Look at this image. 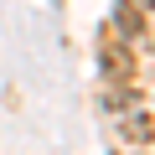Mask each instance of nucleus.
I'll use <instances>...</instances> for the list:
<instances>
[{
	"mask_svg": "<svg viewBox=\"0 0 155 155\" xmlns=\"http://www.w3.org/2000/svg\"><path fill=\"white\" fill-rule=\"evenodd\" d=\"M98 62H104V78H109V83H134V57L119 47V31H104Z\"/></svg>",
	"mask_w": 155,
	"mask_h": 155,
	"instance_id": "f257e3e1",
	"label": "nucleus"
},
{
	"mask_svg": "<svg viewBox=\"0 0 155 155\" xmlns=\"http://www.w3.org/2000/svg\"><path fill=\"white\" fill-rule=\"evenodd\" d=\"M114 31H124V41H140L150 26H145V5H134V0H119L114 11Z\"/></svg>",
	"mask_w": 155,
	"mask_h": 155,
	"instance_id": "f03ea898",
	"label": "nucleus"
},
{
	"mask_svg": "<svg viewBox=\"0 0 155 155\" xmlns=\"http://www.w3.org/2000/svg\"><path fill=\"white\" fill-rule=\"evenodd\" d=\"M124 140H134V145L155 140V119H150V114H129V119H124Z\"/></svg>",
	"mask_w": 155,
	"mask_h": 155,
	"instance_id": "7ed1b4c3",
	"label": "nucleus"
},
{
	"mask_svg": "<svg viewBox=\"0 0 155 155\" xmlns=\"http://www.w3.org/2000/svg\"><path fill=\"white\" fill-rule=\"evenodd\" d=\"M134 5H145V11H155V0H134Z\"/></svg>",
	"mask_w": 155,
	"mask_h": 155,
	"instance_id": "20e7f679",
	"label": "nucleus"
}]
</instances>
